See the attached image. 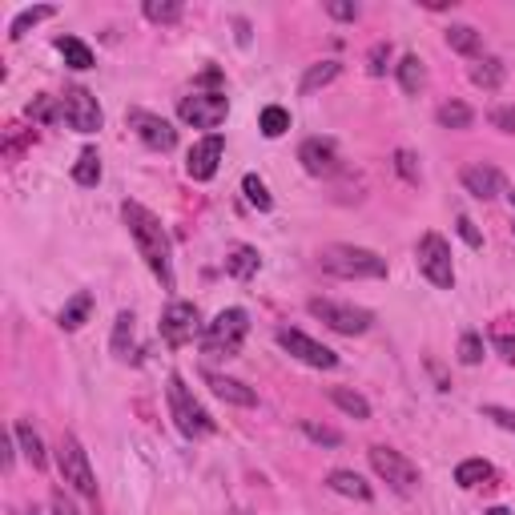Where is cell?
I'll return each instance as SVG.
<instances>
[{
  "label": "cell",
  "instance_id": "cell-1",
  "mask_svg": "<svg viewBox=\"0 0 515 515\" xmlns=\"http://www.w3.org/2000/svg\"><path fill=\"white\" fill-rule=\"evenodd\" d=\"M121 222H125L129 238L137 242V250H142L145 266L157 274V282L165 290H173V258H170V233L165 226L157 222V213H149L145 205L137 202H125L121 205Z\"/></svg>",
  "mask_w": 515,
  "mask_h": 515
},
{
  "label": "cell",
  "instance_id": "cell-2",
  "mask_svg": "<svg viewBox=\"0 0 515 515\" xmlns=\"http://www.w3.org/2000/svg\"><path fill=\"white\" fill-rule=\"evenodd\" d=\"M318 266L331 278H342V282H351V278H387V258H379L367 246H342V242L326 246L318 254Z\"/></svg>",
  "mask_w": 515,
  "mask_h": 515
},
{
  "label": "cell",
  "instance_id": "cell-3",
  "mask_svg": "<svg viewBox=\"0 0 515 515\" xmlns=\"http://www.w3.org/2000/svg\"><path fill=\"white\" fill-rule=\"evenodd\" d=\"M246 334H250V314L242 311V306H230V311H222L205 326L202 346L213 359H233V354L242 351V342H246Z\"/></svg>",
  "mask_w": 515,
  "mask_h": 515
},
{
  "label": "cell",
  "instance_id": "cell-4",
  "mask_svg": "<svg viewBox=\"0 0 515 515\" xmlns=\"http://www.w3.org/2000/svg\"><path fill=\"white\" fill-rule=\"evenodd\" d=\"M165 395H170V415L177 431H182L185 439H202L213 431V419L205 415V407L198 399H193V391L185 387L182 374H170V382H165Z\"/></svg>",
  "mask_w": 515,
  "mask_h": 515
},
{
  "label": "cell",
  "instance_id": "cell-5",
  "mask_svg": "<svg viewBox=\"0 0 515 515\" xmlns=\"http://www.w3.org/2000/svg\"><path fill=\"white\" fill-rule=\"evenodd\" d=\"M57 467H61L64 483H73V491L97 500V475H93L89 455H85V447H81V439L69 435V431L57 439Z\"/></svg>",
  "mask_w": 515,
  "mask_h": 515
},
{
  "label": "cell",
  "instance_id": "cell-6",
  "mask_svg": "<svg viewBox=\"0 0 515 515\" xmlns=\"http://www.w3.org/2000/svg\"><path fill=\"white\" fill-rule=\"evenodd\" d=\"M371 467H374V475H379L382 483H391L399 495H415L419 491V467L411 463L402 451H395V447H382V443H374L371 447Z\"/></svg>",
  "mask_w": 515,
  "mask_h": 515
},
{
  "label": "cell",
  "instance_id": "cell-7",
  "mask_svg": "<svg viewBox=\"0 0 515 515\" xmlns=\"http://www.w3.org/2000/svg\"><path fill=\"white\" fill-rule=\"evenodd\" d=\"M415 258H419V270L431 286L439 290H451L455 286V266H451V246H447L443 233H423L415 246Z\"/></svg>",
  "mask_w": 515,
  "mask_h": 515
},
{
  "label": "cell",
  "instance_id": "cell-8",
  "mask_svg": "<svg viewBox=\"0 0 515 515\" xmlns=\"http://www.w3.org/2000/svg\"><path fill=\"white\" fill-rule=\"evenodd\" d=\"M306 311H311L318 322H326L331 331H339V334H367L371 331V322H374V314L371 311H362V306H351V302H331V298H311L306 302Z\"/></svg>",
  "mask_w": 515,
  "mask_h": 515
},
{
  "label": "cell",
  "instance_id": "cell-9",
  "mask_svg": "<svg viewBox=\"0 0 515 515\" xmlns=\"http://www.w3.org/2000/svg\"><path fill=\"white\" fill-rule=\"evenodd\" d=\"M177 117L193 129H218L230 117V97L226 93H190L177 105Z\"/></svg>",
  "mask_w": 515,
  "mask_h": 515
},
{
  "label": "cell",
  "instance_id": "cell-10",
  "mask_svg": "<svg viewBox=\"0 0 515 515\" xmlns=\"http://www.w3.org/2000/svg\"><path fill=\"white\" fill-rule=\"evenodd\" d=\"M278 346H282L286 354H294L298 362H306V367H318V371H334V367H339V354H334L331 346L314 342L311 334H302V331H290V326L278 331Z\"/></svg>",
  "mask_w": 515,
  "mask_h": 515
},
{
  "label": "cell",
  "instance_id": "cell-11",
  "mask_svg": "<svg viewBox=\"0 0 515 515\" xmlns=\"http://www.w3.org/2000/svg\"><path fill=\"white\" fill-rule=\"evenodd\" d=\"M61 114L64 121H69V129H77V134H97L101 129V105H97V97H93L89 89H81V85H73V89H64V97H61Z\"/></svg>",
  "mask_w": 515,
  "mask_h": 515
},
{
  "label": "cell",
  "instance_id": "cell-12",
  "mask_svg": "<svg viewBox=\"0 0 515 515\" xmlns=\"http://www.w3.org/2000/svg\"><path fill=\"white\" fill-rule=\"evenodd\" d=\"M125 121H129V129L137 134V142L149 145V149H157V154H170V149L177 145V129L165 117L149 114V109H129Z\"/></svg>",
  "mask_w": 515,
  "mask_h": 515
},
{
  "label": "cell",
  "instance_id": "cell-13",
  "mask_svg": "<svg viewBox=\"0 0 515 515\" xmlns=\"http://www.w3.org/2000/svg\"><path fill=\"white\" fill-rule=\"evenodd\" d=\"M198 334V306L193 302H170L162 314V339L170 346H185Z\"/></svg>",
  "mask_w": 515,
  "mask_h": 515
},
{
  "label": "cell",
  "instance_id": "cell-14",
  "mask_svg": "<svg viewBox=\"0 0 515 515\" xmlns=\"http://www.w3.org/2000/svg\"><path fill=\"white\" fill-rule=\"evenodd\" d=\"M222 154H226L222 134L202 137V142L190 149V157H185V173H190L193 182H210V177L218 173V165H222Z\"/></svg>",
  "mask_w": 515,
  "mask_h": 515
},
{
  "label": "cell",
  "instance_id": "cell-15",
  "mask_svg": "<svg viewBox=\"0 0 515 515\" xmlns=\"http://www.w3.org/2000/svg\"><path fill=\"white\" fill-rule=\"evenodd\" d=\"M298 162H302V170L311 177H334L342 170L339 149H334V142H322V137L302 142V149H298Z\"/></svg>",
  "mask_w": 515,
  "mask_h": 515
},
{
  "label": "cell",
  "instance_id": "cell-16",
  "mask_svg": "<svg viewBox=\"0 0 515 515\" xmlns=\"http://www.w3.org/2000/svg\"><path fill=\"white\" fill-rule=\"evenodd\" d=\"M459 182H463V190L480 202H491L503 193V173L495 170V165H467V170L459 173Z\"/></svg>",
  "mask_w": 515,
  "mask_h": 515
},
{
  "label": "cell",
  "instance_id": "cell-17",
  "mask_svg": "<svg viewBox=\"0 0 515 515\" xmlns=\"http://www.w3.org/2000/svg\"><path fill=\"white\" fill-rule=\"evenodd\" d=\"M202 379H205V387H210L213 395L233 402V407H254L258 402L254 391H250L246 382H238V379H226V374H218V371H202Z\"/></svg>",
  "mask_w": 515,
  "mask_h": 515
},
{
  "label": "cell",
  "instance_id": "cell-18",
  "mask_svg": "<svg viewBox=\"0 0 515 515\" xmlns=\"http://www.w3.org/2000/svg\"><path fill=\"white\" fill-rule=\"evenodd\" d=\"M326 487H331L334 495H346V500H359V503L371 500V483L362 480L359 471H331L326 475Z\"/></svg>",
  "mask_w": 515,
  "mask_h": 515
},
{
  "label": "cell",
  "instance_id": "cell-19",
  "mask_svg": "<svg viewBox=\"0 0 515 515\" xmlns=\"http://www.w3.org/2000/svg\"><path fill=\"white\" fill-rule=\"evenodd\" d=\"M503 81H508V64L500 57H480L471 64V85H480L483 93H495Z\"/></svg>",
  "mask_w": 515,
  "mask_h": 515
},
{
  "label": "cell",
  "instance_id": "cell-20",
  "mask_svg": "<svg viewBox=\"0 0 515 515\" xmlns=\"http://www.w3.org/2000/svg\"><path fill=\"white\" fill-rule=\"evenodd\" d=\"M258 266H262V254H258L254 246H233L230 254H226V274L230 278H242V282H246V278H254Z\"/></svg>",
  "mask_w": 515,
  "mask_h": 515
},
{
  "label": "cell",
  "instance_id": "cell-21",
  "mask_svg": "<svg viewBox=\"0 0 515 515\" xmlns=\"http://www.w3.org/2000/svg\"><path fill=\"white\" fill-rule=\"evenodd\" d=\"M13 435H16V447H21V451H25V459H29V463L36 467V471H41V467H45V443H41V435H36V431H33L29 419H16Z\"/></svg>",
  "mask_w": 515,
  "mask_h": 515
},
{
  "label": "cell",
  "instance_id": "cell-22",
  "mask_svg": "<svg viewBox=\"0 0 515 515\" xmlns=\"http://www.w3.org/2000/svg\"><path fill=\"white\" fill-rule=\"evenodd\" d=\"M89 311H93V294L89 290H81V294H73L69 302H64V311H61V331H81L85 326V318H89Z\"/></svg>",
  "mask_w": 515,
  "mask_h": 515
},
{
  "label": "cell",
  "instance_id": "cell-23",
  "mask_svg": "<svg viewBox=\"0 0 515 515\" xmlns=\"http://www.w3.org/2000/svg\"><path fill=\"white\" fill-rule=\"evenodd\" d=\"M57 53L64 57L69 69H77V73L93 69V49H89L85 41H77V36H57Z\"/></svg>",
  "mask_w": 515,
  "mask_h": 515
},
{
  "label": "cell",
  "instance_id": "cell-24",
  "mask_svg": "<svg viewBox=\"0 0 515 515\" xmlns=\"http://www.w3.org/2000/svg\"><path fill=\"white\" fill-rule=\"evenodd\" d=\"M342 73V64L339 61H322V64H311V69H306V77H302V97H311V93H318V89H326L331 85L334 77H339Z\"/></svg>",
  "mask_w": 515,
  "mask_h": 515
},
{
  "label": "cell",
  "instance_id": "cell-25",
  "mask_svg": "<svg viewBox=\"0 0 515 515\" xmlns=\"http://www.w3.org/2000/svg\"><path fill=\"white\" fill-rule=\"evenodd\" d=\"M447 45H451L455 53H463V57H480L483 36L475 33L471 25H451V29H447Z\"/></svg>",
  "mask_w": 515,
  "mask_h": 515
},
{
  "label": "cell",
  "instance_id": "cell-26",
  "mask_svg": "<svg viewBox=\"0 0 515 515\" xmlns=\"http://www.w3.org/2000/svg\"><path fill=\"white\" fill-rule=\"evenodd\" d=\"M435 121L443 129H471L475 114H471V105H463V101H443V105L435 109Z\"/></svg>",
  "mask_w": 515,
  "mask_h": 515
},
{
  "label": "cell",
  "instance_id": "cell-27",
  "mask_svg": "<svg viewBox=\"0 0 515 515\" xmlns=\"http://www.w3.org/2000/svg\"><path fill=\"white\" fill-rule=\"evenodd\" d=\"M491 463H487V459H463V463L455 467V483L459 487H467V491H471V487H480V483H487L491 480Z\"/></svg>",
  "mask_w": 515,
  "mask_h": 515
},
{
  "label": "cell",
  "instance_id": "cell-28",
  "mask_svg": "<svg viewBox=\"0 0 515 515\" xmlns=\"http://www.w3.org/2000/svg\"><path fill=\"white\" fill-rule=\"evenodd\" d=\"M331 402L339 411H346L351 419H371V402L359 395V391H351V387H331Z\"/></svg>",
  "mask_w": 515,
  "mask_h": 515
},
{
  "label": "cell",
  "instance_id": "cell-29",
  "mask_svg": "<svg viewBox=\"0 0 515 515\" xmlns=\"http://www.w3.org/2000/svg\"><path fill=\"white\" fill-rule=\"evenodd\" d=\"M423 81H427V73H423V61L415 57V53H407V57L399 61V85L407 97H415L419 89H423Z\"/></svg>",
  "mask_w": 515,
  "mask_h": 515
},
{
  "label": "cell",
  "instance_id": "cell-30",
  "mask_svg": "<svg viewBox=\"0 0 515 515\" xmlns=\"http://www.w3.org/2000/svg\"><path fill=\"white\" fill-rule=\"evenodd\" d=\"M49 16H57V8H53V5H36V8H25V13L16 16L13 25H8V36H13V41H21V36L33 29V25L49 21Z\"/></svg>",
  "mask_w": 515,
  "mask_h": 515
},
{
  "label": "cell",
  "instance_id": "cell-31",
  "mask_svg": "<svg viewBox=\"0 0 515 515\" xmlns=\"http://www.w3.org/2000/svg\"><path fill=\"white\" fill-rule=\"evenodd\" d=\"M142 13H145V21H154V25H177L185 8L177 5V0H145Z\"/></svg>",
  "mask_w": 515,
  "mask_h": 515
},
{
  "label": "cell",
  "instance_id": "cell-32",
  "mask_svg": "<svg viewBox=\"0 0 515 515\" xmlns=\"http://www.w3.org/2000/svg\"><path fill=\"white\" fill-rule=\"evenodd\" d=\"M73 182H77V185H97L101 182V157H97V149H81L77 165H73Z\"/></svg>",
  "mask_w": 515,
  "mask_h": 515
},
{
  "label": "cell",
  "instance_id": "cell-33",
  "mask_svg": "<svg viewBox=\"0 0 515 515\" xmlns=\"http://www.w3.org/2000/svg\"><path fill=\"white\" fill-rule=\"evenodd\" d=\"M242 193H246V202L254 205V210H262V213L274 205V198H270V190H266V182H262L258 173H246V177H242Z\"/></svg>",
  "mask_w": 515,
  "mask_h": 515
},
{
  "label": "cell",
  "instance_id": "cell-34",
  "mask_svg": "<svg viewBox=\"0 0 515 515\" xmlns=\"http://www.w3.org/2000/svg\"><path fill=\"white\" fill-rule=\"evenodd\" d=\"M258 129L266 137H282L290 129V114L282 105H266V109H262V117H258Z\"/></svg>",
  "mask_w": 515,
  "mask_h": 515
},
{
  "label": "cell",
  "instance_id": "cell-35",
  "mask_svg": "<svg viewBox=\"0 0 515 515\" xmlns=\"http://www.w3.org/2000/svg\"><path fill=\"white\" fill-rule=\"evenodd\" d=\"M129 346H134V314L121 311L117 322H114V354H117V359H125Z\"/></svg>",
  "mask_w": 515,
  "mask_h": 515
},
{
  "label": "cell",
  "instance_id": "cell-36",
  "mask_svg": "<svg viewBox=\"0 0 515 515\" xmlns=\"http://www.w3.org/2000/svg\"><path fill=\"white\" fill-rule=\"evenodd\" d=\"M302 435L311 439V443H322V447H339L342 443V431H334V427H322V423H314V419H302Z\"/></svg>",
  "mask_w": 515,
  "mask_h": 515
},
{
  "label": "cell",
  "instance_id": "cell-37",
  "mask_svg": "<svg viewBox=\"0 0 515 515\" xmlns=\"http://www.w3.org/2000/svg\"><path fill=\"white\" fill-rule=\"evenodd\" d=\"M459 362H463V367H480L483 362V339L475 331H467L463 339H459Z\"/></svg>",
  "mask_w": 515,
  "mask_h": 515
},
{
  "label": "cell",
  "instance_id": "cell-38",
  "mask_svg": "<svg viewBox=\"0 0 515 515\" xmlns=\"http://www.w3.org/2000/svg\"><path fill=\"white\" fill-rule=\"evenodd\" d=\"M491 342H495V351H500L503 359L515 362V331H511L508 322H495L491 326Z\"/></svg>",
  "mask_w": 515,
  "mask_h": 515
},
{
  "label": "cell",
  "instance_id": "cell-39",
  "mask_svg": "<svg viewBox=\"0 0 515 515\" xmlns=\"http://www.w3.org/2000/svg\"><path fill=\"white\" fill-rule=\"evenodd\" d=\"M29 117H36V121H64L61 97H36L33 105H29Z\"/></svg>",
  "mask_w": 515,
  "mask_h": 515
},
{
  "label": "cell",
  "instance_id": "cell-40",
  "mask_svg": "<svg viewBox=\"0 0 515 515\" xmlns=\"http://www.w3.org/2000/svg\"><path fill=\"white\" fill-rule=\"evenodd\" d=\"M387 61H391V45L379 41L371 49V57H367V73H371V77H382V73H387Z\"/></svg>",
  "mask_w": 515,
  "mask_h": 515
},
{
  "label": "cell",
  "instance_id": "cell-41",
  "mask_svg": "<svg viewBox=\"0 0 515 515\" xmlns=\"http://www.w3.org/2000/svg\"><path fill=\"white\" fill-rule=\"evenodd\" d=\"M487 121H491V129H500V134H515V105H500L487 114Z\"/></svg>",
  "mask_w": 515,
  "mask_h": 515
},
{
  "label": "cell",
  "instance_id": "cell-42",
  "mask_svg": "<svg viewBox=\"0 0 515 515\" xmlns=\"http://www.w3.org/2000/svg\"><path fill=\"white\" fill-rule=\"evenodd\" d=\"M455 226H459V238H463L471 250H480V246H483V233H480V226H475L471 218H467V213H459Z\"/></svg>",
  "mask_w": 515,
  "mask_h": 515
},
{
  "label": "cell",
  "instance_id": "cell-43",
  "mask_svg": "<svg viewBox=\"0 0 515 515\" xmlns=\"http://www.w3.org/2000/svg\"><path fill=\"white\" fill-rule=\"evenodd\" d=\"M326 13L334 21H359V5H346V0H326Z\"/></svg>",
  "mask_w": 515,
  "mask_h": 515
},
{
  "label": "cell",
  "instance_id": "cell-44",
  "mask_svg": "<svg viewBox=\"0 0 515 515\" xmlns=\"http://www.w3.org/2000/svg\"><path fill=\"white\" fill-rule=\"evenodd\" d=\"M483 419H491V423H500L503 431H511V435H515V411H508V407H483Z\"/></svg>",
  "mask_w": 515,
  "mask_h": 515
},
{
  "label": "cell",
  "instance_id": "cell-45",
  "mask_svg": "<svg viewBox=\"0 0 515 515\" xmlns=\"http://www.w3.org/2000/svg\"><path fill=\"white\" fill-rule=\"evenodd\" d=\"M395 170H399L402 177H407V182H411V185H415V182H419V165H415V157H411V154H407V149H399V154H395Z\"/></svg>",
  "mask_w": 515,
  "mask_h": 515
},
{
  "label": "cell",
  "instance_id": "cell-46",
  "mask_svg": "<svg viewBox=\"0 0 515 515\" xmlns=\"http://www.w3.org/2000/svg\"><path fill=\"white\" fill-rule=\"evenodd\" d=\"M49 508H53V515H81L77 508H73V500H69V495L61 491V487L49 495Z\"/></svg>",
  "mask_w": 515,
  "mask_h": 515
},
{
  "label": "cell",
  "instance_id": "cell-47",
  "mask_svg": "<svg viewBox=\"0 0 515 515\" xmlns=\"http://www.w3.org/2000/svg\"><path fill=\"white\" fill-rule=\"evenodd\" d=\"M16 435H5L0 439V451H5V471H13V459H16Z\"/></svg>",
  "mask_w": 515,
  "mask_h": 515
},
{
  "label": "cell",
  "instance_id": "cell-48",
  "mask_svg": "<svg viewBox=\"0 0 515 515\" xmlns=\"http://www.w3.org/2000/svg\"><path fill=\"white\" fill-rule=\"evenodd\" d=\"M483 515H511V511H508V508H487Z\"/></svg>",
  "mask_w": 515,
  "mask_h": 515
},
{
  "label": "cell",
  "instance_id": "cell-49",
  "mask_svg": "<svg viewBox=\"0 0 515 515\" xmlns=\"http://www.w3.org/2000/svg\"><path fill=\"white\" fill-rule=\"evenodd\" d=\"M16 515H41V511H36V508H29V511H16Z\"/></svg>",
  "mask_w": 515,
  "mask_h": 515
},
{
  "label": "cell",
  "instance_id": "cell-50",
  "mask_svg": "<svg viewBox=\"0 0 515 515\" xmlns=\"http://www.w3.org/2000/svg\"><path fill=\"white\" fill-rule=\"evenodd\" d=\"M508 198H511V210H515V190H511V193H508Z\"/></svg>",
  "mask_w": 515,
  "mask_h": 515
},
{
  "label": "cell",
  "instance_id": "cell-51",
  "mask_svg": "<svg viewBox=\"0 0 515 515\" xmlns=\"http://www.w3.org/2000/svg\"><path fill=\"white\" fill-rule=\"evenodd\" d=\"M511 233H515V226H511Z\"/></svg>",
  "mask_w": 515,
  "mask_h": 515
}]
</instances>
